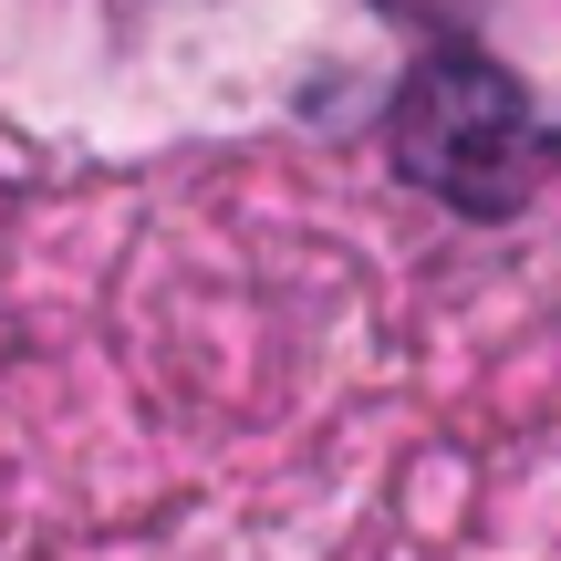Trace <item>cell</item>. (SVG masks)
<instances>
[{"mask_svg":"<svg viewBox=\"0 0 561 561\" xmlns=\"http://www.w3.org/2000/svg\"><path fill=\"white\" fill-rule=\"evenodd\" d=\"M385 146H396V167L426 198H447L458 219H510V208L541 198V178L561 167V136L541 125V104L489 53H468V42H437V53L396 83Z\"/></svg>","mask_w":561,"mask_h":561,"instance_id":"6da1fadb","label":"cell"}]
</instances>
